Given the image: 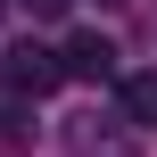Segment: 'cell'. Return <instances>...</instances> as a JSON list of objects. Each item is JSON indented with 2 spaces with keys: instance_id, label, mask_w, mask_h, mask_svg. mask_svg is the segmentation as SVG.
<instances>
[{
  "instance_id": "1",
  "label": "cell",
  "mask_w": 157,
  "mask_h": 157,
  "mask_svg": "<svg viewBox=\"0 0 157 157\" xmlns=\"http://www.w3.org/2000/svg\"><path fill=\"white\" fill-rule=\"evenodd\" d=\"M0 83H8L17 99H41V91H58V83H66V50H41V41H17V50L0 58Z\"/></svg>"
},
{
  "instance_id": "2",
  "label": "cell",
  "mask_w": 157,
  "mask_h": 157,
  "mask_svg": "<svg viewBox=\"0 0 157 157\" xmlns=\"http://www.w3.org/2000/svg\"><path fill=\"white\" fill-rule=\"evenodd\" d=\"M116 75V41L108 33H75L66 41V83H108Z\"/></svg>"
},
{
  "instance_id": "3",
  "label": "cell",
  "mask_w": 157,
  "mask_h": 157,
  "mask_svg": "<svg viewBox=\"0 0 157 157\" xmlns=\"http://www.w3.org/2000/svg\"><path fill=\"white\" fill-rule=\"evenodd\" d=\"M66 141H75V157H141L132 141H116V132H99V124H75Z\"/></svg>"
},
{
  "instance_id": "4",
  "label": "cell",
  "mask_w": 157,
  "mask_h": 157,
  "mask_svg": "<svg viewBox=\"0 0 157 157\" xmlns=\"http://www.w3.org/2000/svg\"><path fill=\"white\" fill-rule=\"evenodd\" d=\"M124 116L132 124H157V75H124Z\"/></svg>"
},
{
  "instance_id": "5",
  "label": "cell",
  "mask_w": 157,
  "mask_h": 157,
  "mask_svg": "<svg viewBox=\"0 0 157 157\" xmlns=\"http://www.w3.org/2000/svg\"><path fill=\"white\" fill-rule=\"evenodd\" d=\"M8 141H25V108H8V99H0V149H8Z\"/></svg>"
},
{
  "instance_id": "6",
  "label": "cell",
  "mask_w": 157,
  "mask_h": 157,
  "mask_svg": "<svg viewBox=\"0 0 157 157\" xmlns=\"http://www.w3.org/2000/svg\"><path fill=\"white\" fill-rule=\"evenodd\" d=\"M58 8H66V0H33V17H58Z\"/></svg>"
},
{
  "instance_id": "7",
  "label": "cell",
  "mask_w": 157,
  "mask_h": 157,
  "mask_svg": "<svg viewBox=\"0 0 157 157\" xmlns=\"http://www.w3.org/2000/svg\"><path fill=\"white\" fill-rule=\"evenodd\" d=\"M0 8H8V0H0Z\"/></svg>"
}]
</instances>
